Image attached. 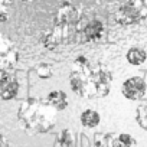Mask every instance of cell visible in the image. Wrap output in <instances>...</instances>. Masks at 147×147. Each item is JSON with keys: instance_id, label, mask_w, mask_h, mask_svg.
I'll return each instance as SVG.
<instances>
[{"instance_id": "6da1fadb", "label": "cell", "mask_w": 147, "mask_h": 147, "mask_svg": "<svg viewBox=\"0 0 147 147\" xmlns=\"http://www.w3.org/2000/svg\"><path fill=\"white\" fill-rule=\"evenodd\" d=\"M68 81L71 91L82 98H104L111 91L113 74L104 65L80 55L72 63Z\"/></svg>"}, {"instance_id": "7a4b0ae2", "label": "cell", "mask_w": 147, "mask_h": 147, "mask_svg": "<svg viewBox=\"0 0 147 147\" xmlns=\"http://www.w3.org/2000/svg\"><path fill=\"white\" fill-rule=\"evenodd\" d=\"M56 111L51 108L46 102H42L36 98L25 100L18 111L19 121L22 127L29 134H42L48 133L55 124Z\"/></svg>"}, {"instance_id": "3957f363", "label": "cell", "mask_w": 147, "mask_h": 147, "mask_svg": "<svg viewBox=\"0 0 147 147\" xmlns=\"http://www.w3.org/2000/svg\"><path fill=\"white\" fill-rule=\"evenodd\" d=\"M144 20H147V0H127L115 13V22L123 26L137 25Z\"/></svg>"}, {"instance_id": "277c9868", "label": "cell", "mask_w": 147, "mask_h": 147, "mask_svg": "<svg viewBox=\"0 0 147 147\" xmlns=\"http://www.w3.org/2000/svg\"><path fill=\"white\" fill-rule=\"evenodd\" d=\"M19 61V49L6 35L0 33V69H10Z\"/></svg>"}, {"instance_id": "5b68a950", "label": "cell", "mask_w": 147, "mask_h": 147, "mask_svg": "<svg viewBox=\"0 0 147 147\" xmlns=\"http://www.w3.org/2000/svg\"><path fill=\"white\" fill-rule=\"evenodd\" d=\"M147 85L141 77H130L121 85V94L130 101H140L146 95Z\"/></svg>"}, {"instance_id": "8992f818", "label": "cell", "mask_w": 147, "mask_h": 147, "mask_svg": "<svg viewBox=\"0 0 147 147\" xmlns=\"http://www.w3.org/2000/svg\"><path fill=\"white\" fill-rule=\"evenodd\" d=\"M78 19H80L78 7L71 2H63L55 13V26L65 29L66 26L78 22Z\"/></svg>"}, {"instance_id": "52a82bcc", "label": "cell", "mask_w": 147, "mask_h": 147, "mask_svg": "<svg viewBox=\"0 0 147 147\" xmlns=\"http://www.w3.org/2000/svg\"><path fill=\"white\" fill-rule=\"evenodd\" d=\"M19 88L20 85L15 77L6 75L3 78H0V100L2 101L15 100L19 92Z\"/></svg>"}, {"instance_id": "ba28073f", "label": "cell", "mask_w": 147, "mask_h": 147, "mask_svg": "<svg viewBox=\"0 0 147 147\" xmlns=\"http://www.w3.org/2000/svg\"><path fill=\"white\" fill-rule=\"evenodd\" d=\"M82 33H84V38H85L87 42H91V43L100 42L102 39L104 33H105V26H104V23L101 20L94 19L90 23H87V26L84 28Z\"/></svg>"}, {"instance_id": "9c48e42d", "label": "cell", "mask_w": 147, "mask_h": 147, "mask_svg": "<svg viewBox=\"0 0 147 147\" xmlns=\"http://www.w3.org/2000/svg\"><path fill=\"white\" fill-rule=\"evenodd\" d=\"M45 102L53 108L55 111H63L68 108V94L62 90H55L51 91L46 97H45Z\"/></svg>"}, {"instance_id": "30bf717a", "label": "cell", "mask_w": 147, "mask_h": 147, "mask_svg": "<svg viewBox=\"0 0 147 147\" xmlns=\"http://www.w3.org/2000/svg\"><path fill=\"white\" fill-rule=\"evenodd\" d=\"M63 35H62V28H56L48 33H45L42 36V45L45 49H49V51H53L58 48V45L61 43Z\"/></svg>"}, {"instance_id": "8fae6325", "label": "cell", "mask_w": 147, "mask_h": 147, "mask_svg": "<svg viewBox=\"0 0 147 147\" xmlns=\"http://www.w3.org/2000/svg\"><path fill=\"white\" fill-rule=\"evenodd\" d=\"M125 59L130 65H134V66H138V65H143L147 59V52L138 46H133L127 51L125 53Z\"/></svg>"}, {"instance_id": "7c38bea8", "label": "cell", "mask_w": 147, "mask_h": 147, "mask_svg": "<svg viewBox=\"0 0 147 147\" xmlns=\"http://www.w3.org/2000/svg\"><path fill=\"white\" fill-rule=\"evenodd\" d=\"M80 123L85 128H95L101 123V115L95 110H85L80 115Z\"/></svg>"}, {"instance_id": "4fadbf2b", "label": "cell", "mask_w": 147, "mask_h": 147, "mask_svg": "<svg viewBox=\"0 0 147 147\" xmlns=\"http://www.w3.org/2000/svg\"><path fill=\"white\" fill-rule=\"evenodd\" d=\"M111 147H137V140L131 134L121 133V134L113 136Z\"/></svg>"}, {"instance_id": "5bb4252c", "label": "cell", "mask_w": 147, "mask_h": 147, "mask_svg": "<svg viewBox=\"0 0 147 147\" xmlns=\"http://www.w3.org/2000/svg\"><path fill=\"white\" fill-rule=\"evenodd\" d=\"M136 121L137 124L147 131V101L141 102L136 110Z\"/></svg>"}, {"instance_id": "9a60e30c", "label": "cell", "mask_w": 147, "mask_h": 147, "mask_svg": "<svg viewBox=\"0 0 147 147\" xmlns=\"http://www.w3.org/2000/svg\"><path fill=\"white\" fill-rule=\"evenodd\" d=\"M35 72H36V75L40 78V80H49L52 75H53V68L51 63H38L36 68H35Z\"/></svg>"}, {"instance_id": "2e32d148", "label": "cell", "mask_w": 147, "mask_h": 147, "mask_svg": "<svg viewBox=\"0 0 147 147\" xmlns=\"http://www.w3.org/2000/svg\"><path fill=\"white\" fill-rule=\"evenodd\" d=\"M58 144L61 147H71L74 144V134L69 128H63L58 134Z\"/></svg>"}, {"instance_id": "e0dca14e", "label": "cell", "mask_w": 147, "mask_h": 147, "mask_svg": "<svg viewBox=\"0 0 147 147\" xmlns=\"http://www.w3.org/2000/svg\"><path fill=\"white\" fill-rule=\"evenodd\" d=\"M98 138L95 140V143H94V146L92 147H111V138H113V136L111 134H98L97 136Z\"/></svg>"}, {"instance_id": "ac0fdd59", "label": "cell", "mask_w": 147, "mask_h": 147, "mask_svg": "<svg viewBox=\"0 0 147 147\" xmlns=\"http://www.w3.org/2000/svg\"><path fill=\"white\" fill-rule=\"evenodd\" d=\"M15 3V0H0V10H7L12 7Z\"/></svg>"}, {"instance_id": "d6986e66", "label": "cell", "mask_w": 147, "mask_h": 147, "mask_svg": "<svg viewBox=\"0 0 147 147\" xmlns=\"http://www.w3.org/2000/svg\"><path fill=\"white\" fill-rule=\"evenodd\" d=\"M10 146V141H9V138L5 136V134H2L0 133V147H9Z\"/></svg>"}, {"instance_id": "ffe728a7", "label": "cell", "mask_w": 147, "mask_h": 147, "mask_svg": "<svg viewBox=\"0 0 147 147\" xmlns=\"http://www.w3.org/2000/svg\"><path fill=\"white\" fill-rule=\"evenodd\" d=\"M9 18H10V15L7 10H0V23H6L9 20Z\"/></svg>"}, {"instance_id": "44dd1931", "label": "cell", "mask_w": 147, "mask_h": 147, "mask_svg": "<svg viewBox=\"0 0 147 147\" xmlns=\"http://www.w3.org/2000/svg\"><path fill=\"white\" fill-rule=\"evenodd\" d=\"M22 3H33V2H36V0H20Z\"/></svg>"}]
</instances>
